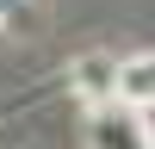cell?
Here are the masks:
<instances>
[{
	"mask_svg": "<svg viewBox=\"0 0 155 149\" xmlns=\"http://www.w3.org/2000/svg\"><path fill=\"white\" fill-rule=\"evenodd\" d=\"M112 81H118V56H106V50L68 62V87L81 99H93V106H112Z\"/></svg>",
	"mask_w": 155,
	"mask_h": 149,
	"instance_id": "7a4b0ae2",
	"label": "cell"
},
{
	"mask_svg": "<svg viewBox=\"0 0 155 149\" xmlns=\"http://www.w3.org/2000/svg\"><path fill=\"white\" fill-rule=\"evenodd\" d=\"M87 143L93 149H149V118L130 106H99L87 118Z\"/></svg>",
	"mask_w": 155,
	"mask_h": 149,
	"instance_id": "6da1fadb",
	"label": "cell"
},
{
	"mask_svg": "<svg viewBox=\"0 0 155 149\" xmlns=\"http://www.w3.org/2000/svg\"><path fill=\"white\" fill-rule=\"evenodd\" d=\"M155 99V62L149 56H118V81H112V106L143 112Z\"/></svg>",
	"mask_w": 155,
	"mask_h": 149,
	"instance_id": "3957f363",
	"label": "cell"
}]
</instances>
